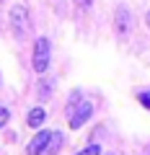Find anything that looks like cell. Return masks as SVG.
I'll list each match as a JSON object with an SVG mask.
<instances>
[{
	"instance_id": "cell-1",
	"label": "cell",
	"mask_w": 150,
	"mask_h": 155,
	"mask_svg": "<svg viewBox=\"0 0 150 155\" xmlns=\"http://www.w3.org/2000/svg\"><path fill=\"white\" fill-rule=\"evenodd\" d=\"M49 60H52V44L47 36H39L34 41V54H31V67L39 75H44L47 67H49Z\"/></svg>"
},
{
	"instance_id": "cell-2",
	"label": "cell",
	"mask_w": 150,
	"mask_h": 155,
	"mask_svg": "<svg viewBox=\"0 0 150 155\" xmlns=\"http://www.w3.org/2000/svg\"><path fill=\"white\" fill-rule=\"evenodd\" d=\"M91 114H93V104L88 98H80L72 109H67V124H70V129H80L91 119Z\"/></svg>"
},
{
	"instance_id": "cell-3",
	"label": "cell",
	"mask_w": 150,
	"mask_h": 155,
	"mask_svg": "<svg viewBox=\"0 0 150 155\" xmlns=\"http://www.w3.org/2000/svg\"><path fill=\"white\" fill-rule=\"evenodd\" d=\"M11 28L16 34V39H23L28 31V13L23 5H13L11 8Z\"/></svg>"
},
{
	"instance_id": "cell-4",
	"label": "cell",
	"mask_w": 150,
	"mask_h": 155,
	"mask_svg": "<svg viewBox=\"0 0 150 155\" xmlns=\"http://www.w3.org/2000/svg\"><path fill=\"white\" fill-rule=\"evenodd\" d=\"M49 129H42V132H36L31 137V142L26 145V155H44L47 150V142H49Z\"/></svg>"
},
{
	"instance_id": "cell-5",
	"label": "cell",
	"mask_w": 150,
	"mask_h": 155,
	"mask_svg": "<svg viewBox=\"0 0 150 155\" xmlns=\"http://www.w3.org/2000/svg\"><path fill=\"white\" fill-rule=\"evenodd\" d=\"M114 26H117V34H127L129 26H132V13L124 5H119L117 11H114Z\"/></svg>"
},
{
	"instance_id": "cell-6",
	"label": "cell",
	"mask_w": 150,
	"mask_h": 155,
	"mask_svg": "<svg viewBox=\"0 0 150 155\" xmlns=\"http://www.w3.org/2000/svg\"><path fill=\"white\" fill-rule=\"evenodd\" d=\"M44 122H47V109L44 106H34V109L28 111V116H26V124L31 129H39Z\"/></svg>"
},
{
	"instance_id": "cell-7",
	"label": "cell",
	"mask_w": 150,
	"mask_h": 155,
	"mask_svg": "<svg viewBox=\"0 0 150 155\" xmlns=\"http://www.w3.org/2000/svg\"><path fill=\"white\" fill-rule=\"evenodd\" d=\"M62 145H65V134H62V132H52V134H49V142H47L44 155H57V153L62 150Z\"/></svg>"
},
{
	"instance_id": "cell-8",
	"label": "cell",
	"mask_w": 150,
	"mask_h": 155,
	"mask_svg": "<svg viewBox=\"0 0 150 155\" xmlns=\"http://www.w3.org/2000/svg\"><path fill=\"white\" fill-rule=\"evenodd\" d=\"M36 93H39V101H47L52 93H55V80H39Z\"/></svg>"
},
{
	"instance_id": "cell-9",
	"label": "cell",
	"mask_w": 150,
	"mask_h": 155,
	"mask_svg": "<svg viewBox=\"0 0 150 155\" xmlns=\"http://www.w3.org/2000/svg\"><path fill=\"white\" fill-rule=\"evenodd\" d=\"M75 155H101V145H96V142H91L88 147H83V150H78Z\"/></svg>"
},
{
	"instance_id": "cell-10",
	"label": "cell",
	"mask_w": 150,
	"mask_h": 155,
	"mask_svg": "<svg viewBox=\"0 0 150 155\" xmlns=\"http://www.w3.org/2000/svg\"><path fill=\"white\" fill-rule=\"evenodd\" d=\"M137 101L150 111V91H142V93H137Z\"/></svg>"
},
{
	"instance_id": "cell-11",
	"label": "cell",
	"mask_w": 150,
	"mask_h": 155,
	"mask_svg": "<svg viewBox=\"0 0 150 155\" xmlns=\"http://www.w3.org/2000/svg\"><path fill=\"white\" fill-rule=\"evenodd\" d=\"M80 98H83V91H72V93H70V101H67V109H72Z\"/></svg>"
},
{
	"instance_id": "cell-12",
	"label": "cell",
	"mask_w": 150,
	"mask_h": 155,
	"mask_svg": "<svg viewBox=\"0 0 150 155\" xmlns=\"http://www.w3.org/2000/svg\"><path fill=\"white\" fill-rule=\"evenodd\" d=\"M8 119H11V111H8L5 106H0V129L8 124Z\"/></svg>"
},
{
	"instance_id": "cell-13",
	"label": "cell",
	"mask_w": 150,
	"mask_h": 155,
	"mask_svg": "<svg viewBox=\"0 0 150 155\" xmlns=\"http://www.w3.org/2000/svg\"><path fill=\"white\" fill-rule=\"evenodd\" d=\"M75 3H78V8H91V3H93V0H75Z\"/></svg>"
},
{
	"instance_id": "cell-14",
	"label": "cell",
	"mask_w": 150,
	"mask_h": 155,
	"mask_svg": "<svg viewBox=\"0 0 150 155\" xmlns=\"http://www.w3.org/2000/svg\"><path fill=\"white\" fill-rule=\"evenodd\" d=\"M145 23H148V28H150V11L145 13Z\"/></svg>"
},
{
	"instance_id": "cell-15",
	"label": "cell",
	"mask_w": 150,
	"mask_h": 155,
	"mask_svg": "<svg viewBox=\"0 0 150 155\" xmlns=\"http://www.w3.org/2000/svg\"><path fill=\"white\" fill-rule=\"evenodd\" d=\"M109 155H117V153H109Z\"/></svg>"
}]
</instances>
